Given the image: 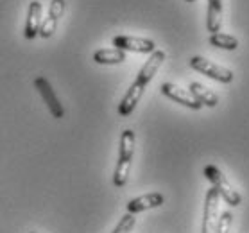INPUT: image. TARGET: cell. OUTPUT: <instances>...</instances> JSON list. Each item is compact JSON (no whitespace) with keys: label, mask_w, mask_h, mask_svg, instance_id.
<instances>
[{"label":"cell","mask_w":249,"mask_h":233,"mask_svg":"<svg viewBox=\"0 0 249 233\" xmlns=\"http://www.w3.org/2000/svg\"><path fill=\"white\" fill-rule=\"evenodd\" d=\"M165 61V52L163 51H154L151 54L145 65L142 67V70L136 75L135 83L129 86L127 93L124 95L122 103L119 104V115L120 117H129L133 113V109L136 108V104L140 103L143 91L147 88V85L151 83V79L154 77V74L158 72V69L161 67V63Z\"/></svg>","instance_id":"cell-1"},{"label":"cell","mask_w":249,"mask_h":233,"mask_svg":"<svg viewBox=\"0 0 249 233\" xmlns=\"http://www.w3.org/2000/svg\"><path fill=\"white\" fill-rule=\"evenodd\" d=\"M204 176H206V179L213 185V188L219 192V196L226 201L228 205L230 206L240 205V201H242L240 194L230 185V181H228L226 176L221 172V169H217L215 165H206V167H204Z\"/></svg>","instance_id":"cell-2"},{"label":"cell","mask_w":249,"mask_h":233,"mask_svg":"<svg viewBox=\"0 0 249 233\" xmlns=\"http://www.w3.org/2000/svg\"><path fill=\"white\" fill-rule=\"evenodd\" d=\"M190 67L194 70H197L201 74L208 75L212 79L219 81V83H231L233 81V72L231 70L224 69L221 65H215L213 61H208V59H204L201 56H194L190 59Z\"/></svg>","instance_id":"cell-3"},{"label":"cell","mask_w":249,"mask_h":233,"mask_svg":"<svg viewBox=\"0 0 249 233\" xmlns=\"http://www.w3.org/2000/svg\"><path fill=\"white\" fill-rule=\"evenodd\" d=\"M219 192L212 187L206 192L204 199V215H203V230L201 233H215L217 222H219Z\"/></svg>","instance_id":"cell-4"},{"label":"cell","mask_w":249,"mask_h":233,"mask_svg":"<svg viewBox=\"0 0 249 233\" xmlns=\"http://www.w3.org/2000/svg\"><path fill=\"white\" fill-rule=\"evenodd\" d=\"M34 86H36V90L40 91V95L43 97L45 104L49 106V109H51L52 117H54V119H63L65 109H63L61 103H59L57 95L54 93V90H52L51 83H49L43 75H40V77H36V79H34Z\"/></svg>","instance_id":"cell-5"},{"label":"cell","mask_w":249,"mask_h":233,"mask_svg":"<svg viewBox=\"0 0 249 233\" xmlns=\"http://www.w3.org/2000/svg\"><path fill=\"white\" fill-rule=\"evenodd\" d=\"M113 47L119 51H133L142 52V54H153L156 51L153 40H145V38H135V36H115Z\"/></svg>","instance_id":"cell-6"},{"label":"cell","mask_w":249,"mask_h":233,"mask_svg":"<svg viewBox=\"0 0 249 233\" xmlns=\"http://www.w3.org/2000/svg\"><path fill=\"white\" fill-rule=\"evenodd\" d=\"M161 93L167 95L169 99H172V101H176L178 104H183V106H187V108H190V109L203 108V106L194 99V95L190 91L183 90V88L172 85V83H163V85H161Z\"/></svg>","instance_id":"cell-7"},{"label":"cell","mask_w":249,"mask_h":233,"mask_svg":"<svg viewBox=\"0 0 249 233\" xmlns=\"http://www.w3.org/2000/svg\"><path fill=\"white\" fill-rule=\"evenodd\" d=\"M63 11H65V0H52L51 7H49V17L41 22L40 33H38L41 38H51L54 35V31L57 27V20L61 18Z\"/></svg>","instance_id":"cell-8"},{"label":"cell","mask_w":249,"mask_h":233,"mask_svg":"<svg viewBox=\"0 0 249 233\" xmlns=\"http://www.w3.org/2000/svg\"><path fill=\"white\" fill-rule=\"evenodd\" d=\"M163 194L153 192V194H145V196H140L136 199H131L127 203V214H138V212H145L151 210V208H158V206L163 205Z\"/></svg>","instance_id":"cell-9"},{"label":"cell","mask_w":249,"mask_h":233,"mask_svg":"<svg viewBox=\"0 0 249 233\" xmlns=\"http://www.w3.org/2000/svg\"><path fill=\"white\" fill-rule=\"evenodd\" d=\"M41 27V4L38 0H34L29 4V11H27V23H25V33L23 36L27 40H33L34 36H38Z\"/></svg>","instance_id":"cell-10"},{"label":"cell","mask_w":249,"mask_h":233,"mask_svg":"<svg viewBox=\"0 0 249 233\" xmlns=\"http://www.w3.org/2000/svg\"><path fill=\"white\" fill-rule=\"evenodd\" d=\"M188 91L194 95V99L197 101L201 106H208V108H215L217 103H219V97L213 93L212 90L204 88L201 83H190L188 86Z\"/></svg>","instance_id":"cell-11"},{"label":"cell","mask_w":249,"mask_h":233,"mask_svg":"<svg viewBox=\"0 0 249 233\" xmlns=\"http://www.w3.org/2000/svg\"><path fill=\"white\" fill-rule=\"evenodd\" d=\"M222 0H208V15H206V27L212 35L221 31Z\"/></svg>","instance_id":"cell-12"},{"label":"cell","mask_w":249,"mask_h":233,"mask_svg":"<svg viewBox=\"0 0 249 233\" xmlns=\"http://www.w3.org/2000/svg\"><path fill=\"white\" fill-rule=\"evenodd\" d=\"M93 61L99 65H117L125 61V52L119 49H101L93 54Z\"/></svg>","instance_id":"cell-13"},{"label":"cell","mask_w":249,"mask_h":233,"mask_svg":"<svg viewBox=\"0 0 249 233\" xmlns=\"http://www.w3.org/2000/svg\"><path fill=\"white\" fill-rule=\"evenodd\" d=\"M133 153H135V131L125 129L120 137V153L119 160L122 161H131L133 160Z\"/></svg>","instance_id":"cell-14"},{"label":"cell","mask_w":249,"mask_h":233,"mask_svg":"<svg viewBox=\"0 0 249 233\" xmlns=\"http://www.w3.org/2000/svg\"><path fill=\"white\" fill-rule=\"evenodd\" d=\"M210 45L217 47V49H224V51H235L238 47V41L235 36L215 33V35L210 36Z\"/></svg>","instance_id":"cell-15"},{"label":"cell","mask_w":249,"mask_h":233,"mask_svg":"<svg viewBox=\"0 0 249 233\" xmlns=\"http://www.w3.org/2000/svg\"><path fill=\"white\" fill-rule=\"evenodd\" d=\"M135 215L133 214H125L122 219H120V222L117 224V228L113 230V233H131V230L135 228Z\"/></svg>","instance_id":"cell-16"},{"label":"cell","mask_w":249,"mask_h":233,"mask_svg":"<svg viewBox=\"0 0 249 233\" xmlns=\"http://www.w3.org/2000/svg\"><path fill=\"white\" fill-rule=\"evenodd\" d=\"M231 222H233V215L230 214V212L221 214L219 222H217L215 233H230V230H231Z\"/></svg>","instance_id":"cell-17"},{"label":"cell","mask_w":249,"mask_h":233,"mask_svg":"<svg viewBox=\"0 0 249 233\" xmlns=\"http://www.w3.org/2000/svg\"><path fill=\"white\" fill-rule=\"evenodd\" d=\"M187 2H188V4H192V2H196V0H187Z\"/></svg>","instance_id":"cell-18"}]
</instances>
